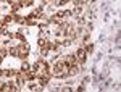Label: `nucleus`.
I'll return each instance as SVG.
<instances>
[{
    "label": "nucleus",
    "instance_id": "2",
    "mask_svg": "<svg viewBox=\"0 0 121 92\" xmlns=\"http://www.w3.org/2000/svg\"><path fill=\"white\" fill-rule=\"evenodd\" d=\"M74 57H76V61H78V63L84 65L86 60H87V52H86V48H84V47H79L74 52Z\"/></svg>",
    "mask_w": 121,
    "mask_h": 92
},
{
    "label": "nucleus",
    "instance_id": "6",
    "mask_svg": "<svg viewBox=\"0 0 121 92\" xmlns=\"http://www.w3.org/2000/svg\"><path fill=\"white\" fill-rule=\"evenodd\" d=\"M2 61H3V58H2V57H0V65H2Z\"/></svg>",
    "mask_w": 121,
    "mask_h": 92
},
{
    "label": "nucleus",
    "instance_id": "4",
    "mask_svg": "<svg viewBox=\"0 0 121 92\" xmlns=\"http://www.w3.org/2000/svg\"><path fill=\"white\" fill-rule=\"evenodd\" d=\"M0 78L3 81H10V70L8 68H0Z\"/></svg>",
    "mask_w": 121,
    "mask_h": 92
},
{
    "label": "nucleus",
    "instance_id": "1",
    "mask_svg": "<svg viewBox=\"0 0 121 92\" xmlns=\"http://www.w3.org/2000/svg\"><path fill=\"white\" fill-rule=\"evenodd\" d=\"M29 53H31V47H29V42L23 40L18 44V60H28Z\"/></svg>",
    "mask_w": 121,
    "mask_h": 92
},
{
    "label": "nucleus",
    "instance_id": "5",
    "mask_svg": "<svg viewBox=\"0 0 121 92\" xmlns=\"http://www.w3.org/2000/svg\"><path fill=\"white\" fill-rule=\"evenodd\" d=\"M18 2L23 5V8H24V7H32V5H34V0H18Z\"/></svg>",
    "mask_w": 121,
    "mask_h": 92
},
{
    "label": "nucleus",
    "instance_id": "3",
    "mask_svg": "<svg viewBox=\"0 0 121 92\" xmlns=\"http://www.w3.org/2000/svg\"><path fill=\"white\" fill-rule=\"evenodd\" d=\"M39 24V18H36L34 15H26V21H24V26H31V28H36Z\"/></svg>",
    "mask_w": 121,
    "mask_h": 92
}]
</instances>
